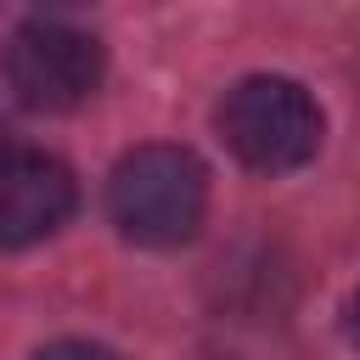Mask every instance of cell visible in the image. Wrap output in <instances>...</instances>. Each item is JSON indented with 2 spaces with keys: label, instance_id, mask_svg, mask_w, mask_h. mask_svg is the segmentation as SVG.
I'll return each mask as SVG.
<instances>
[{
  "label": "cell",
  "instance_id": "cell-6",
  "mask_svg": "<svg viewBox=\"0 0 360 360\" xmlns=\"http://www.w3.org/2000/svg\"><path fill=\"white\" fill-rule=\"evenodd\" d=\"M349 338H354V349H360V292L349 298Z\"/></svg>",
  "mask_w": 360,
  "mask_h": 360
},
{
  "label": "cell",
  "instance_id": "cell-3",
  "mask_svg": "<svg viewBox=\"0 0 360 360\" xmlns=\"http://www.w3.org/2000/svg\"><path fill=\"white\" fill-rule=\"evenodd\" d=\"M101 39L68 22H22L0 51V79L28 112H73L101 90Z\"/></svg>",
  "mask_w": 360,
  "mask_h": 360
},
{
  "label": "cell",
  "instance_id": "cell-5",
  "mask_svg": "<svg viewBox=\"0 0 360 360\" xmlns=\"http://www.w3.org/2000/svg\"><path fill=\"white\" fill-rule=\"evenodd\" d=\"M34 360H118L107 343H90V338H56V343H45Z\"/></svg>",
  "mask_w": 360,
  "mask_h": 360
},
{
  "label": "cell",
  "instance_id": "cell-2",
  "mask_svg": "<svg viewBox=\"0 0 360 360\" xmlns=\"http://www.w3.org/2000/svg\"><path fill=\"white\" fill-rule=\"evenodd\" d=\"M219 135L236 152V163H248L259 174H287L321 152V107L298 79L253 73L225 90Z\"/></svg>",
  "mask_w": 360,
  "mask_h": 360
},
{
  "label": "cell",
  "instance_id": "cell-4",
  "mask_svg": "<svg viewBox=\"0 0 360 360\" xmlns=\"http://www.w3.org/2000/svg\"><path fill=\"white\" fill-rule=\"evenodd\" d=\"M79 191L68 163L39 146H0V248H34L56 236Z\"/></svg>",
  "mask_w": 360,
  "mask_h": 360
},
{
  "label": "cell",
  "instance_id": "cell-7",
  "mask_svg": "<svg viewBox=\"0 0 360 360\" xmlns=\"http://www.w3.org/2000/svg\"><path fill=\"white\" fill-rule=\"evenodd\" d=\"M45 6H84V0H45Z\"/></svg>",
  "mask_w": 360,
  "mask_h": 360
},
{
  "label": "cell",
  "instance_id": "cell-1",
  "mask_svg": "<svg viewBox=\"0 0 360 360\" xmlns=\"http://www.w3.org/2000/svg\"><path fill=\"white\" fill-rule=\"evenodd\" d=\"M208 208V174L186 146H135L107 180V214L135 248H180Z\"/></svg>",
  "mask_w": 360,
  "mask_h": 360
}]
</instances>
